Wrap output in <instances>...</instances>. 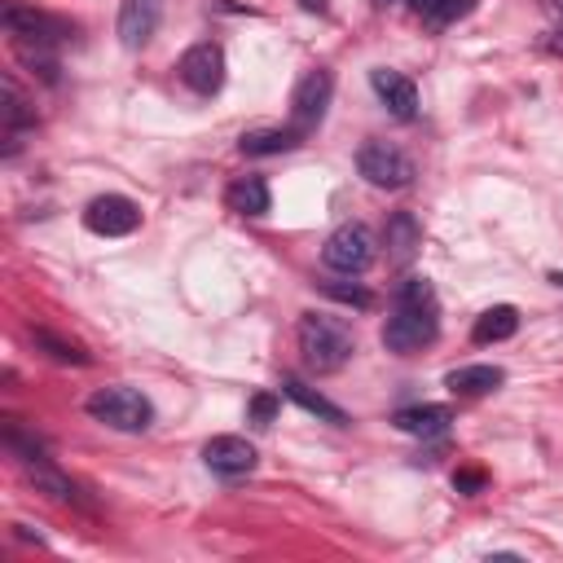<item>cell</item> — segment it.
Returning <instances> with one entry per match:
<instances>
[{
	"label": "cell",
	"mask_w": 563,
	"mask_h": 563,
	"mask_svg": "<svg viewBox=\"0 0 563 563\" xmlns=\"http://www.w3.org/2000/svg\"><path fill=\"white\" fill-rule=\"evenodd\" d=\"M295 340H299V357L313 375H334V370H344L357 353L353 344V330L340 321V317H330V313H304L299 326H295Z\"/></svg>",
	"instance_id": "6da1fadb"
},
{
	"label": "cell",
	"mask_w": 563,
	"mask_h": 563,
	"mask_svg": "<svg viewBox=\"0 0 563 563\" xmlns=\"http://www.w3.org/2000/svg\"><path fill=\"white\" fill-rule=\"evenodd\" d=\"M440 334V313L436 299H392V317L383 326V348L396 357H409L427 344H436Z\"/></svg>",
	"instance_id": "7a4b0ae2"
},
{
	"label": "cell",
	"mask_w": 563,
	"mask_h": 563,
	"mask_svg": "<svg viewBox=\"0 0 563 563\" xmlns=\"http://www.w3.org/2000/svg\"><path fill=\"white\" fill-rule=\"evenodd\" d=\"M84 409H88L101 427H110V431H146V427L155 423V405H150L137 388H128V383L97 388V392L84 401Z\"/></svg>",
	"instance_id": "3957f363"
},
{
	"label": "cell",
	"mask_w": 563,
	"mask_h": 563,
	"mask_svg": "<svg viewBox=\"0 0 563 563\" xmlns=\"http://www.w3.org/2000/svg\"><path fill=\"white\" fill-rule=\"evenodd\" d=\"M375 260V234L366 230V224H340L326 247H321V265L334 269V273H366Z\"/></svg>",
	"instance_id": "277c9868"
},
{
	"label": "cell",
	"mask_w": 563,
	"mask_h": 563,
	"mask_svg": "<svg viewBox=\"0 0 563 563\" xmlns=\"http://www.w3.org/2000/svg\"><path fill=\"white\" fill-rule=\"evenodd\" d=\"M357 172L375 185V189H405L414 185V159L388 142H366L357 150Z\"/></svg>",
	"instance_id": "5b68a950"
},
{
	"label": "cell",
	"mask_w": 563,
	"mask_h": 563,
	"mask_svg": "<svg viewBox=\"0 0 563 563\" xmlns=\"http://www.w3.org/2000/svg\"><path fill=\"white\" fill-rule=\"evenodd\" d=\"M330 93H334V79H330V71H321V66L304 71V79H299V84H295V93H291V128H299V133H313V128L326 120Z\"/></svg>",
	"instance_id": "8992f818"
},
{
	"label": "cell",
	"mask_w": 563,
	"mask_h": 563,
	"mask_svg": "<svg viewBox=\"0 0 563 563\" xmlns=\"http://www.w3.org/2000/svg\"><path fill=\"white\" fill-rule=\"evenodd\" d=\"M176 75H181V84H185L189 93H198V97L220 93V84H224V49H220L216 40H203V45L185 49V58L176 62Z\"/></svg>",
	"instance_id": "52a82bcc"
},
{
	"label": "cell",
	"mask_w": 563,
	"mask_h": 563,
	"mask_svg": "<svg viewBox=\"0 0 563 563\" xmlns=\"http://www.w3.org/2000/svg\"><path fill=\"white\" fill-rule=\"evenodd\" d=\"M84 224L101 238H124L142 224V207L133 198H124V194H101V198H93L84 207Z\"/></svg>",
	"instance_id": "ba28073f"
},
{
	"label": "cell",
	"mask_w": 563,
	"mask_h": 563,
	"mask_svg": "<svg viewBox=\"0 0 563 563\" xmlns=\"http://www.w3.org/2000/svg\"><path fill=\"white\" fill-rule=\"evenodd\" d=\"M203 463L220 476V480H238L256 472V444L243 436H211L203 444Z\"/></svg>",
	"instance_id": "9c48e42d"
},
{
	"label": "cell",
	"mask_w": 563,
	"mask_h": 563,
	"mask_svg": "<svg viewBox=\"0 0 563 563\" xmlns=\"http://www.w3.org/2000/svg\"><path fill=\"white\" fill-rule=\"evenodd\" d=\"M163 19V0H120V19H115V36L124 49H146L150 36L159 32Z\"/></svg>",
	"instance_id": "30bf717a"
},
{
	"label": "cell",
	"mask_w": 563,
	"mask_h": 563,
	"mask_svg": "<svg viewBox=\"0 0 563 563\" xmlns=\"http://www.w3.org/2000/svg\"><path fill=\"white\" fill-rule=\"evenodd\" d=\"M0 23H5V32H10L14 40L62 45V40L71 36V27H66V23H58V19L40 14V10H27V5H19V0H10V5H5V14H0Z\"/></svg>",
	"instance_id": "8fae6325"
},
{
	"label": "cell",
	"mask_w": 563,
	"mask_h": 563,
	"mask_svg": "<svg viewBox=\"0 0 563 563\" xmlns=\"http://www.w3.org/2000/svg\"><path fill=\"white\" fill-rule=\"evenodd\" d=\"M370 88L379 93V101L392 110L396 120H414V115H418V88H414L409 75L388 71V66H375V71H370Z\"/></svg>",
	"instance_id": "7c38bea8"
},
{
	"label": "cell",
	"mask_w": 563,
	"mask_h": 563,
	"mask_svg": "<svg viewBox=\"0 0 563 563\" xmlns=\"http://www.w3.org/2000/svg\"><path fill=\"white\" fill-rule=\"evenodd\" d=\"M0 93H5V106H0V124H5V142H10L5 155H14V150H19V133L36 128V106L23 97V88H19L14 75H5Z\"/></svg>",
	"instance_id": "4fadbf2b"
},
{
	"label": "cell",
	"mask_w": 563,
	"mask_h": 563,
	"mask_svg": "<svg viewBox=\"0 0 563 563\" xmlns=\"http://www.w3.org/2000/svg\"><path fill=\"white\" fill-rule=\"evenodd\" d=\"M383 243H388V260L409 265L418 256V247H423V224L409 211H392L388 216V230H383Z\"/></svg>",
	"instance_id": "5bb4252c"
},
{
	"label": "cell",
	"mask_w": 563,
	"mask_h": 563,
	"mask_svg": "<svg viewBox=\"0 0 563 563\" xmlns=\"http://www.w3.org/2000/svg\"><path fill=\"white\" fill-rule=\"evenodd\" d=\"M27 480L36 485V493H45V498H53V502H62V506H88V498L79 493V485H75V480H66L49 458L27 463Z\"/></svg>",
	"instance_id": "9a60e30c"
},
{
	"label": "cell",
	"mask_w": 563,
	"mask_h": 563,
	"mask_svg": "<svg viewBox=\"0 0 563 563\" xmlns=\"http://www.w3.org/2000/svg\"><path fill=\"white\" fill-rule=\"evenodd\" d=\"M392 423H396L401 431H409V436L431 440V436H444V431H449V423H454V409H449V405H409V409H401Z\"/></svg>",
	"instance_id": "2e32d148"
},
{
	"label": "cell",
	"mask_w": 563,
	"mask_h": 563,
	"mask_svg": "<svg viewBox=\"0 0 563 563\" xmlns=\"http://www.w3.org/2000/svg\"><path fill=\"white\" fill-rule=\"evenodd\" d=\"M502 370L498 366H458V370H449L444 375V388L454 392V396H485L493 388H502Z\"/></svg>",
	"instance_id": "e0dca14e"
},
{
	"label": "cell",
	"mask_w": 563,
	"mask_h": 563,
	"mask_svg": "<svg viewBox=\"0 0 563 563\" xmlns=\"http://www.w3.org/2000/svg\"><path fill=\"white\" fill-rule=\"evenodd\" d=\"M282 392L299 405V409H308V414H317L321 423H334V427H344L348 423V414L340 409V405H334V401H326L321 392H313L304 379H295V375H282Z\"/></svg>",
	"instance_id": "ac0fdd59"
},
{
	"label": "cell",
	"mask_w": 563,
	"mask_h": 563,
	"mask_svg": "<svg viewBox=\"0 0 563 563\" xmlns=\"http://www.w3.org/2000/svg\"><path fill=\"white\" fill-rule=\"evenodd\" d=\"M299 142H304L299 128H252V133H243L238 150L252 155V159H265V155H286V150H295Z\"/></svg>",
	"instance_id": "d6986e66"
},
{
	"label": "cell",
	"mask_w": 563,
	"mask_h": 563,
	"mask_svg": "<svg viewBox=\"0 0 563 563\" xmlns=\"http://www.w3.org/2000/svg\"><path fill=\"white\" fill-rule=\"evenodd\" d=\"M515 330H519V313H515L511 304H493V308H485V313L476 317L472 340H476V344H502V340H511Z\"/></svg>",
	"instance_id": "ffe728a7"
},
{
	"label": "cell",
	"mask_w": 563,
	"mask_h": 563,
	"mask_svg": "<svg viewBox=\"0 0 563 563\" xmlns=\"http://www.w3.org/2000/svg\"><path fill=\"white\" fill-rule=\"evenodd\" d=\"M224 203H230V211H238V216H269V207H273L269 185H265L260 176L234 181L230 189H224Z\"/></svg>",
	"instance_id": "44dd1931"
},
{
	"label": "cell",
	"mask_w": 563,
	"mask_h": 563,
	"mask_svg": "<svg viewBox=\"0 0 563 563\" xmlns=\"http://www.w3.org/2000/svg\"><path fill=\"white\" fill-rule=\"evenodd\" d=\"M14 58L40 75L45 84H58V45H40V40H14Z\"/></svg>",
	"instance_id": "7402d4cb"
},
{
	"label": "cell",
	"mask_w": 563,
	"mask_h": 563,
	"mask_svg": "<svg viewBox=\"0 0 563 563\" xmlns=\"http://www.w3.org/2000/svg\"><path fill=\"white\" fill-rule=\"evenodd\" d=\"M0 440H5V449H10V454H14L23 467L45 458V440H40L36 431H27L19 418H5V427H0Z\"/></svg>",
	"instance_id": "603a6c76"
},
{
	"label": "cell",
	"mask_w": 563,
	"mask_h": 563,
	"mask_svg": "<svg viewBox=\"0 0 563 563\" xmlns=\"http://www.w3.org/2000/svg\"><path fill=\"white\" fill-rule=\"evenodd\" d=\"M32 344H36L45 357H53L58 366H88V362H93L79 344L62 340V334H53V330H45V326H32Z\"/></svg>",
	"instance_id": "cb8c5ba5"
},
{
	"label": "cell",
	"mask_w": 563,
	"mask_h": 563,
	"mask_svg": "<svg viewBox=\"0 0 563 563\" xmlns=\"http://www.w3.org/2000/svg\"><path fill=\"white\" fill-rule=\"evenodd\" d=\"M321 291H326L330 299H340V304H353V308H370V304H375V295H370L366 286H357V282H353V286H348V282H326Z\"/></svg>",
	"instance_id": "d4e9b609"
},
{
	"label": "cell",
	"mask_w": 563,
	"mask_h": 563,
	"mask_svg": "<svg viewBox=\"0 0 563 563\" xmlns=\"http://www.w3.org/2000/svg\"><path fill=\"white\" fill-rule=\"evenodd\" d=\"M472 10H476V0H440V5H436V14H431L427 23H431V27L440 32V27H449V23H458V19H467Z\"/></svg>",
	"instance_id": "484cf974"
},
{
	"label": "cell",
	"mask_w": 563,
	"mask_h": 563,
	"mask_svg": "<svg viewBox=\"0 0 563 563\" xmlns=\"http://www.w3.org/2000/svg\"><path fill=\"white\" fill-rule=\"evenodd\" d=\"M273 414H278V396H273V392H260V396H252V409H247V418H252L256 427H269V423H273Z\"/></svg>",
	"instance_id": "4316f807"
},
{
	"label": "cell",
	"mask_w": 563,
	"mask_h": 563,
	"mask_svg": "<svg viewBox=\"0 0 563 563\" xmlns=\"http://www.w3.org/2000/svg\"><path fill=\"white\" fill-rule=\"evenodd\" d=\"M454 489L467 493V498H476V493L485 489V472H458V476H454Z\"/></svg>",
	"instance_id": "83f0119b"
},
{
	"label": "cell",
	"mask_w": 563,
	"mask_h": 563,
	"mask_svg": "<svg viewBox=\"0 0 563 563\" xmlns=\"http://www.w3.org/2000/svg\"><path fill=\"white\" fill-rule=\"evenodd\" d=\"M541 45H546L550 53H559V58H563V23H559V27H550V32L541 36Z\"/></svg>",
	"instance_id": "f1b7e54d"
},
{
	"label": "cell",
	"mask_w": 563,
	"mask_h": 563,
	"mask_svg": "<svg viewBox=\"0 0 563 563\" xmlns=\"http://www.w3.org/2000/svg\"><path fill=\"white\" fill-rule=\"evenodd\" d=\"M405 5L418 14V19H431L436 14V5H440V0H405Z\"/></svg>",
	"instance_id": "f546056e"
},
{
	"label": "cell",
	"mask_w": 563,
	"mask_h": 563,
	"mask_svg": "<svg viewBox=\"0 0 563 563\" xmlns=\"http://www.w3.org/2000/svg\"><path fill=\"white\" fill-rule=\"evenodd\" d=\"M299 5H304L308 14H326V0H299Z\"/></svg>",
	"instance_id": "4dcf8cb0"
},
{
	"label": "cell",
	"mask_w": 563,
	"mask_h": 563,
	"mask_svg": "<svg viewBox=\"0 0 563 563\" xmlns=\"http://www.w3.org/2000/svg\"><path fill=\"white\" fill-rule=\"evenodd\" d=\"M546 10H550L559 23H563V0H546Z\"/></svg>",
	"instance_id": "1f68e13d"
},
{
	"label": "cell",
	"mask_w": 563,
	"mask_h": 563,
	"mask_svg": "<svg viewBox=\"0 0 563 563\" xmlns=\"http://www.w3.org/2000/svg\"><path fill=\"white\" fill-rule=\"evenodd\" d=\"M550 282H554V286H563V273H550Z\"/></svg>",
	"instance_id": "d6a6232c"
},
{
	"label": "cell",
	"mask_w": 563,
	"mask_h": 563,
	"mask_svg": "<svg viewBox=\"0 0 563 563\" xmlns=\"http://www.w3.org/2000/svg\"><path fill=\"white\" fill-rule=\"evenodd\" d=\"M375 5H392V0H375Z\"/></svg>",
	"instance_id": "836d02e7"
}]
</instances>
